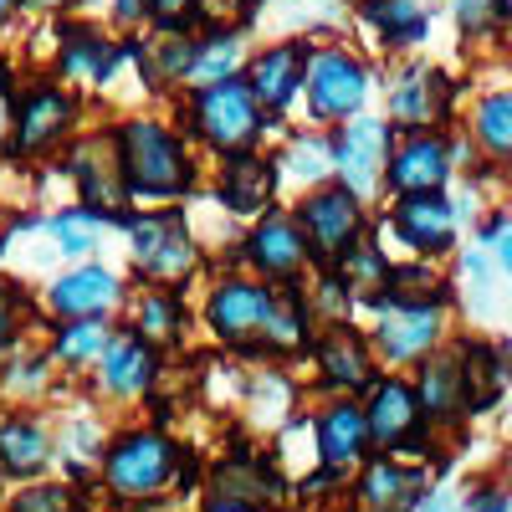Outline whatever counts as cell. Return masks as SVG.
I'll return each mask as SVG.
<instances>
[{"label": "cell", "mask_w": 512, "mask_h": 512, "mask_svg": "<svg viewBox=\"0 0 512 512\" xmlns=\"http://www.w3.org/2000/svg\"><path fill=\"white\" fill-rule=\"evenodd\" d=\"M118 154L134 205H175L195 190V154L180 139V128H169L164 118H123L118 128Z\"/></svg>", "instance_id": "6da1fadb"}, {"label": "cell", "mask_w": 512, "mask_h": 512, "mask_svg": "<svg viewBox=\"0 0 512 512\" xmlns=\"http://www.w3.org/2000/svg\"><path fill=\"white\" fill-rule=\"evenodd\" d=\"M185 123H190V139L200 149H210L216 159L256 149L262 134L272 128V118L262 113L256 93L246 88V77H226V82H210V88H190Z\"/></svg>", "instance_id": "7a4b0ae2"}, {"label": "cell", "mask_w": 512, "mask_h": 512, "mask_svg": "<svg viewBox=\"0 0 512 512\" xmlns=\"http://www.w3.org/2000/svg\"><path fill=\"white\" fill-rule=\"evenodd\" d=\"M369 93H374V67L354 47H313L303 98H308V118L318 128H338V123L359 118Z\"/></svg>", "instance_id": "3957f363"}, {"label": "cell", "mask_w": 512, "mask_h": 512, "mask_svg": "<svg viewBox=\"0 0 512 512\" xmlns=\"http://www.w3.org/2000/svg\"><path fill=\"white\" fill-rule=\"evenodd\" d=\"M128 226V251H134V267L144 272V282L159 287H180L195 262H200V246L190 236V221L180 216L175 205H149L144 216H123Z\"/></svg>", "instance_id": "277c9868"}, {"label": "cell", "mask_w": 512, "mask_h": 512, "mask_svg": "<svg viewBox=\"0 0 512 512\" xmlns=\"http://www.w3.org/2000/svg\"><path fill=\"white\" fill-rule=\"evenodd\" d=\"M292 216H297V226H303L308 251H313L318 267H333L359 236H369V205L349 185H338V180L313 185L303 200H297Z\"/></svg>", "instance_id": "5b68a950"}, {"label": "cell", "mask_w": 512, "mask_h": 512, "mask_svg": "<svg viewBox=\"0 0 512 512\" xmlns=\"http://www.w3.org/2000/svg\"><path fill=\"white\" fill-rule=\"evenodd\" d=\"M175 466H180V451H175L169 436L128 431V436L113 441V451L103 461V482L123 502H144V497H159L169 482H175Z\"/></svg>", "instance_id": "8992f818"}, {"label": "cell", "mask_w": 512, "mask_h": 512, "mask_svg": "<svg viewBox=\"0 0 512 512\" xmlns=\"http://www.w3.org/2000/svg\"><path fill=\"white\" fill-rule=\"evenodd\" d=\"M67 175H72L82 205L98 210V216H108V221H123V210L134 205L113 128H98V134H82V139L67 144Z\"/></svg>", "instance_id": "52a82bcc"}, {"label": "cell", "mask_w": 512, "mask_h": 512, "mask_svg": "<svg viewBox=\"0 0 512 512\" xmlns=\"http://www.w3.org/2000/svg\"><path fill=\"white\" fill-rule=\"evenodd\" d=\"M456 175V139L446 128H400L384 164V190L390 195H431L446 190Z\"/></svg>", "instance_id": "ba28073f"}, {"label": "cell", "mask_w": 512, "mask_h": 512, "mask_svg": "<svg viewBox=\"0 0 512 512\" xmlns=\"http://www.w3.org/2000/svg\"><path fill=\"white\" fill-rule=\"evenodd\" d=\"M77 128V98L62 82H36L16 98V118H11V154L16 159H47L57 154Z\"/></svg>", "instance_id": "9c48e42d"}, {"label": "cell", "mask_w": 512, "mask_h": 512, "mask_svg": "<svg viewBox=\"0 0 512 512\" xmlns=\"http://www.w3.org/2000/svg\"><path fill=\"white\" fill-rule=\"evenodd\" d=\"M390 144H395V128L374 118V113H359L349 123L333 128V180L349 185L364 205L384 190V164H390Z\"/></svg>", "instance_id": "30bf717a"}, {"label": "cell", "mask_w": 512, "mask_h": 512, "mask_svg": "<svg viewBox=\"0 0 512 512\" xmlns=\"http://www.w3.org/2000/svg\"><path fill=\"white\" fill-rule=\"evenodd\" d=\"M308 57L313 47L303 36H287V41H272V47H262L256 57H246V88L256 93V103H262V113L277 123L297 98H303V77H308Z\"/></svg>", "instance_id": "8fae6325"}, {"label": "cell", "mask_w": 512, "mask_h": 512, "mask_svg": "<svg viewBox=\"0 0 512 512\" xmlns=\"http://www.w3.org/2000/svg\"><path fill=\"white\" fill-rule=\"evenodd\" d=\"M241 256H246V267L262 272L267 282H297L303 267L313 262L308 236H303L292 210H267V216H256L246 241H241Z\"/></svg>", "instance_id": "7c38bea8"}, {"label": "cell", "mask_w": 512, "mask_h": 512, "mask_svg": "<svg viewBox=\"0 0 512 512\" xmlns=\"http://www.w3.org/2000/svg\"><path fill=\"white\" fill-rule=\"evenodd\" d=\"M267 313H272V282H251V277H221L210 287V303H205L210 333L236 344V349L262 344Z\"/></svg>", "instance_id": "4fadbf2b"}, {"label": "cell", "mask_w": 512, "mask_h": 512, "mask_svg": "<svg viewBox=\"0 0 512 512\" xmlns=\"http://www.w3.org/2000/svg\"><path fill=\"white\" fill-rule=\"evenodd\" d=\"M456 226H461V210H456V200L446 190L395 195V205H390V231L415 256H446L456 246Z\"/></svg>", "instance_id": "5bb4252c"}, {"label": "cell", "mask_w": 512, "mask_h": 512, "mask_svg": "<svg viewBox=\"0 0 512 512\" xmlns=\"http://www.w3.org/2000/svg\"><path fill=\"white\" fill-rule=\"evenodd\" d=\"M277 159L262 149H246V154H226L216 169V205L236 221H256L267 216L272 200H277Z\"/></svg>", "instance_id": "9a60e30c"}, {"label": "cell", "mask_w": 512, "mask_h": 512, "mask_svg": "<svg viewBox=\"0 0 512 512\" xmlns=\"http://www.w3.org/2000/svg\"><path fill=\"white\" fill-rule=\"evenodd\" d=\"M451 77L441 67H400L390 77V123L395 128H446Z\"/></svg>", "instance_id": "2e32d148"}, {"label": "cell", "mask_w": 512, "mask_h": 512, "mask_svg": "<svg viewBox=\"0 0 512 512\" xmlns=\"http://www.w3.org/2000/svg\"><path fill=\"white\" fill-rule=\"evenodd\" d=\"M123 303V277L103 262H77L72 272L52 277L47 287V308L67 323V318H108Z\"/></svg>", "instance_id": "e0dca14e"}, {"label": "cell", "mask_w": 512, "mask_h": 512, "mask_svg": "<svg viewBox=\"0 0 512 512\" xmlns=\"http://www.w3.org/2000/svg\"><path fill=\"white\" fill-rule=\"evenodd\" d=\"M441 313L446 308H420V303H384L379 323H374V349L390 364H410L425 359L441 338Z\"/></svg>", "instance_id": "ac0fdd59"}, {"label": "cell", "mask_w": 512, "mask_h": 512, "mask_svg": "<svg viewBox=\"0 0 512 512\" xmlns=\"http://www.w3.org/2000/svg\"><path fill=\"white\" fill-rule=\"evenodd\" d=\"M420 395L415 384L405 379H379L369 384V405H364V420H369V441L374 446H405L415 431H420Z\"/></svg>", "instance_id": "d6986e66"}, {"label": "cell", "mask_w": 512, "mask_h": 512, "mask_svg": "<svg viewBox=\"0 0 512 512\" xmlns=\"http://www.w3.org/2000/svg\"><path fill=\"white\" fill-rule=\"evenodd\" d=\"M272 497H277V477L267 466L251 461V456H231L226 466H216V477H210L205 507L210 512H267Z\"/></svg>", "instance_id": "ffe728a7"}, {"label": "cell", "mask_w": 512, "mask_h": 512, "mask_svg": "<svg viewBox=\"0 0 512 512\" xmlns=\"http://www.w3.org/2000/svg\"><path fill=\"white\" fill-rule=\"evenodd\" d=\"M98 374H103V390L118 395V400L144 395L149 384H154V374H159L154 344H149V338H139L134 328H128V333H113L108 349H103V359H98Z\"/></svg>", "instance_id": "44dd1931"}, {"label": "cell", "mask_w": 512, "mask_h": 512, "mask_svg": "<svg viewBox=\"0 0 512 512\" xmlns=\"http://www.w3.org/2000/svg\"><path fill=\"white\" fill-rule=\"evenodd\" d=\"M118 47L108 36H98L93 26H67L57 41V67L67 82H93V88H108L118 72Z\"/></svg>", "instance_id": "7402d4cb"}, {"label": "cell", "mask_w": 512, "mask_h": 512, "mask_svg": "<svg viewBox=\"0 0 512 512\" xmlns=\"http://www.w3.org/2000/svg\"><path fill=\"white\" fill-rule=\"evenodd\" d=\"M313 436H318V456H323V466H354L374 441H369V420H364V405H354V400H338V405H328L323 415H318V425H313Z\"/></svg>", "instance_id": "603a6c76"}, {"label": "cell", "mask_w": 512, "mask_h": 512, "mask_svg": "<svg viewBox=\"0 0 512 512\" xmlns=\"http://www.w3.org/2000/svg\"><path fill=\"white\" fill-rule=\"evenodd\" d=\"M246 72V41L241 31H195V52H190V72L185 88H210Z\"/></svg>", "instance_id": "cb8c5ba5"}, {"label": "cell", "mask_w": 512, "mask_h": 512, "mask_svg": "<svg viewBox=\"0 0 512 512\" xmlns=\"http://www.w3.org/2000/svg\"><path fill=\"white\" fill-rule=\"evenodd\" d=\"M318 369L333 390H364L374 384V359H369V344L354 338L349 328H333L323 344H318Z\"/></svg>", "instance_id": "d4e9b609"}, {"label": "cell", "mask_w": 512, "mask_h": 512, "mask_svg": "<svg viewBox=\"0 0 512 512\" xmlns=\"http://www.w3.org/2000/svg\"><path fill=\"white\" fill-rule=\"evenodd\" d=\"M359 16L390 52L415 47V41H425V31H431L420 0H359Z\"/></svg>", "instance_id": "484cf974"}, {"label": "cell", "mask_w": 512, "mask_h": 512, "mask_svg": "<svg viewBox=\"0 0 512 512\" xmlns=\"http://www.w3.org/2000/svg\"><path fill=\"white\" fill-rule=\"evenodd\" d=\"M277 159V180L287 185H328L333 180V134H292Z\"/></svg>", "instance_id": "4316f807"}, {"label": "cell", "mask_w": 512, "mask_h": 512, "mask_svg": "<svg viewBox=\"0 0 512 512\" xmlns=\"http://www.w3.org/2000/svg\"><path fill=\"white\" fill-rule=\"evenodd\" d=\"M466 128H472V144L482 149V159L512 164V88H497V93L477 98Z\"/></svg>", "instance_id": "83f0119b"}, {"label": "cell", "mask_w": 512, "mask_h": 512, "mask_svg": "<svg viewBox=\"0 0 512 512\" xmlns=\"http://www.w3.org/2000/svg\"><path fill=\"white\" fill-rule=\"evenodd\" d=\"M420 492V477L405 472L400 461H374L364 466V477H359V502L364 512H405Z\"/></svg>", "instance_id": "f1b7e54d"}, {"label": "cell", "mask_w": 512, "mask_h": 512, "mask_svg": "<svg viewBox=\"0 0 512 512\" xmlns=\"http://www.w3.org/2000/svg\"><path fill=\"white\" fill-rule=\"evenodd\" d=\"M180 323H185V308L175 287H159V282H144V292L134 297V328L139 338H149V344H175L180 338Z\"/></svg>", "instance_id": "f546056e"}, {"label": "cell", "mask_w": 512, "mask_h": 512, "mask_svg": "<svg viewBox=\"0 0 512 512\" xmlns=\"http://www.w3.org/2000/svg\"><path fill=\"white\" fill-rule=\"evenodd\" d=\"M52 461V441L36 420H0V466L11 477H36L41 466Z\"/></svg>", "instance_id": "4dcf8cb0"}, {"label": "cell", "mask_w": 512, "mask_h": 512, "mask_svg": "<svg viewBox=\"0 0 512 512\" xmlns=\"http://www.w3.org/2000/svg\"><path fill=\"white\" fill-rule=\"evenodd\" d=\"M420 410L425 415H456L466 405V384H461V354H431L420 369Z\"/></svg>", "instance_id": "1f68e13d"}, {"label": "cell", "mask_w": 512, "mask_h": 512, "mask_svg": "<svg viewBox=\"0 0 512 512\" xmlns=\"http://www.w3.org/2000/svg\"><path fill=\"white\" fill-rule=\"evenodd\" d=\"M384 303H420V308H446V277L431 267V262H410V267H390V277H384Z\"/></svg>", "instance_id": "d6a6232c"}, {"label": "cell", "mask_w": 512, "mask_h": 512, "mask_svg": "<svg viewBox=\"0 0 512 512\" xmlns=\"http://www.w3.org/2000/svg\"><path fill=\"white\" fill-rule=\"evenodd\" d=\"M103 226H108V216H98V210H88V205L62 210V216L47 221L52 246H57L62 256H72V262H88L93 246H98V236H103Z\"/></svg>", "instance_id": "836d02e7"}, {"label": "cell", "mask_w": 512, "mask_h": 512, "mask_svg": "<svg viewBox=\"0 0 512 512\" xmlns=\"http://www.w3.org/2000/svg\"><path fill=\"white\" fill-rule=\"evenodd\" d=\"M108 338H113L108 318H67V323L57 328V359L72 364V369L98 364L103 349H108Z\"/></svg>", "instance_id": "e575fe53"}, {"label": "cell", "mask_w": 512, "mask_h": 512, "mask_svg": "<svg viewBox=\"0 0 512 512\" xmlns=\"http://www.w3.org/2000/svg\"><path fill=\"white\" fill-rule=\"evenodd\" d=\"M502 379H507V364L487 344H466L461 349V384H466V405H472V410H482V405L497 400Z\"/></svg>", "instance_id": "d590c367"}, {"label": "cell", "mask_w": 512, "mask_h": 512, "mask_svg": "<svg viewBox=\"0 0 512 512\" xmlns=\"http://www.w3.org/2000/svg\"><path fill=\"white\" fill-rule=\"evenodd\" d=\"M451 11H456V26H461L466 41H487L502 26V6H497V0H451Z\"/></svg>", "instance_id": "8d00e7d4"}, {"label": "cell", "mask_w": 512, "mask_h": 512, "mask_svg": "<svg viewBox=\"0 0 512 512\" xmlns=\"http://www.w3.org/2000/svg\"><path fill=\"white\" fill-rule=\"evenodd\" d=\"M251 0H195V31H241Z\"/></svg>", "instance_id": "74e56055"}, {"label": "cell", "mask_w": 512, "mask_h": 512, "mask_svg": "<svg viewBox=\"0 0 512 512\" xmlns=\"http://www.w3.org/2000/svg\"><path fill=\"white\" fill-rule=\"evenodd\" d=\"M461 277H466V292H472V313H492V308H497V292H492V267H487V251H466Z\"/></svg>", "instance_id": "f35d334b"}, {"label": "cell", "mask_w": 512, "mask_h": 512, "mask_svg": "<svg viewBox=\"0 0 512 512\" xmlns=\"http://www.w3.org/2000/svg\"><path fill=\"white\" fill-rule=\"evenodd\" d=\"M11 512H72V492L41 482V487H26V492L11 502Z\"/></svg>", "instance_id": "ab89813d"}, {"label": "cell", "mask_w": 512, "mask_h": 512, "mask_svg": "<svg viewBox=\"0 0 512 512\" xmlns=\"http://www.w3.org/2000/svg\"><path fill=\"white\" fill-rule=\"evenodd\" d=\"M149 21L164 31H195V0H149Z\"/></svg>", "instance_id": "60d3db41"}, {"label": "cell", "mask_w": 512, "mask_h": 512, "mask_svg": "<svg viewBox=\"0 0 512 512\" xmlns=\"http://www.w3.org/2000/svg\"><path fill=\"white\" fill-rule=\"evenodd\" d=\"M11 338H16V297H11L6 287H0V359H6Z\"/></svg>", "instance_id": "b9f144b4"}, {"label": "cell", "mask_w": 512, "mask_h": 512, "mask_svg": "<svg viewBox=\"0 0 512 512\" xmlns=\"http://www.w3.org/2000/svg\"><path fill=\"white\" fill-rule=\"evenodd\" d=\"M487 241H492V251H497V262H502V272L512 277V221H497Z\"/></svg>", "instance_id": "7bdbcfd3"}, {"label": "cell", "mask_w": 512, "mask_h": 512, "mask_svg": "<svg viewBox=\"0 0 512 512\" xmlns=\"http://www.w3.org/2000/svg\"><path fill=\"white\" fill-rule=\"evenodd\" d=\"M11 118H16V98L6 93V77H0V154L11 149Z\"/></svg>", "instance_id": "ee69618b"}, {"label": "cell", "mask_w": 512, "mask_h": 512, "mask_svg": "<svg viewBox=\"0 0 512 512\" xmlns=\"http://www.w3.org/2000/svg\"><path fill=\"white\" fill-rule=\"evenodd\" d=\"M113 16H118L123 26H139V21L149 16V0H113Z\"/></svg>", "instance_id": "f6af8a7d"}, {"label": "cell", "mask_w": 512, "mask_h": 512, "mask_svg": "<svg viewBox=\"0 0 512 512\" xmlns=\"http://www.w3.org/2000/svg\"><path fill=\"white\" fill-rule=\"evenodd\" d=\"M21 6H26V11H62L67 0H21Z\"/></svg>", "instance_id": "bcb514c9"}, {"label": "cell", "mask_w": 512, "mask_h": 512, "mask_svg": "<svg viewBox=\"0 0 512 512\" xmlns=\"http://www.w3.org/2000/svg\"><path fill=\"white\" fill-rule=\"evenodd\" d=\"M472 512H507V507H502V497H477Z\"/></svg>", "instance_id": "7dc6e473"}, {"label": "cell", "mask_w": 512, "mask_h": 512, "mask_svg": "<svg viewBox=\"0 0 512 512\" xmlns=\"http://www.w3.org/2000/svg\"><path fill=\"white\" fill-rule=\"evenodd\" d=\"M16 11H21V0H0V26H6Z\"/></svg>", "instance_id": "c3c4849f"}, {"label": "cell", "mask_w": 512, "mask_h": 512, "mask_svg": "<svg viewBox=\"0 0 512 512\" xmlns=\"http://www.w3.org/2000/svg\"><path fill=\"white\" fill-rule=\"evenodd\" d=\"M425 512H451V502H441V497H436V502H431V507H425Z\"/></svg>", "instance_id": "681fc988"}, {"label": "cell", "mask_w": 512, "mask_h": 512, "mask_svg": "<svg viewBox=\"0 0 512 512\" xmlns=\"http://www.w3.org/2000/svg\"><path fill=\"white\" fill-rule=\"evenodd\" d=\"M497 6H502V21H512V0H497Z\"/></svg>", "instance_id": "f907efd6"}, {"label": "cell", "mask_w": 512, "mask_h": 512, "mask_svg": "<svg viewBox=\"0 0 512 512\" xmlns=\"http://www.w3.org/2000/svg\"><path fill=\"white\" fill-rule=\"evenodd\" d=\"M251 6H262V0H251Z\"/></svg>", "instance_id": "816d5d0a"}]
</instances>
